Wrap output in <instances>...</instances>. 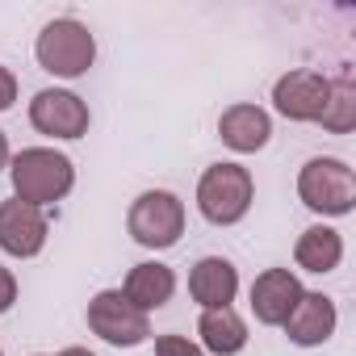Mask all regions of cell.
Listing matches in <instances>:
<instances>
[{"label":"cell","mask_w":356,"mask_h":356,"mask_svg":"<svg viewBox=\"0 0 356 356\" xmlns=\"http://www.w3.org/2000/svg\"><path fill=\"white\" fill-rule=\"evenodd\" d=\"M9 176H13V197L42 210L72 193L76 163L55 147H26L22 155L9 159Z\"/></svg>","instance_id":"6da1fadb"},{"label":"cell","mask_w":356,"mask_h":356,"mask_svg":"<svg viewBox=\"0 0 356 356\" xmlns=\"http://www.w3.org/2000/svg\"><path fill=\"white\" fill-rule=\"evenodd\" d=\"M252 197H256V185L243 163H210L197 181V210L214 227L243 222L252 210Z\"/></svg>","instance_id":"7a4b0ae2"},{"label":"cell","mask_w":356,"mask_h":356,"mask_svg":"<svg viewBox=\"0 0 356 356\" xmlns=\"http://www.w3.org/2000/svg\"><path fill=\"white\" fill-rule=\"evenodd\" d=\"M298 197H302L306 210H314L323 218H343L356 206V176L335 155L306 159L302 172H298Z\"/></svg>","instance_id":"3957f363"},{"label":"cell","mask_w":356,"mask_h":356,"mask_svg":"<svg viewBox=\"0 0 356 356\" xmlns=\"http://www.w3.org/2000/svg\"><path fill=\"white\" fill-rule=\"evenodd\" d=\"M34 59H38L42 72H51V76H59V80H76V76H84V72L92 67V59H97V38L88 34L84 22H76V17H55V22L42 26V34H38V42H34Z\"/></svg>","instance_id":"277c9868"},{"label":"cell","mask_w":356,"mask_h":356,"mask_svg":"<svg viewBox=\"0 0 356 356\" xmlns=\"http://www.w3.org/2000/svg\"><path fill=\"white\" fill-rule=\"evenodd\" d=\"M126 231L138 248L163 252L172 243H181L185 235V202L168 193V189H147L134 197L130 214H126Z\"/></svg>","instance_id":"5b68a950"},{"label":"cell","mask_w":356,"mask_h":356,"mask_svg":"<svg viewBox=\"0 0 356 356\" xmlns=\"http://www.w3.org/2000/svg\"><path fill=\"white\" fill-rule=\"evenodd\" d=\"M88 331L113 348H134L151 335V318L138 306H130L122 289H101L88 302Z\"/></svg>","instance_id":"8992f818"},{"label":"cell","mask_w":356,"mask_h":356,"mask_svg":"<svg viewBox=\"0 0 356 356\" xmlns=\"http://www.w3.org/2000/svg\"><path fill=\"white\" fill-rule=\"evenodd\" d=\"M30 122L38 134H51V138H84L88 134V105L67 88H42L30 101Z\"/></svg>","instance_id":"52a82bcc"},{"label":"cell","mask_w":356,"mask_h":356,"mask_svg":"<svg viewBox=\"0 0 356 356\" xmlns=\"http://www.w3.org/2000/svg\"><path fill=\"white\" fill-rule=\"evenodd\" d=\"M327 92H331V80L323 72L298 67V72H285L273 84V105L289 122H318L323 118V105H327Z\"/></svg>","instance_id":"ba28073f"},{"label":"cell","mask_w":356,"mask_h":356,"mask_svg":"<svg viewBox=\"0 0 356 356\" xmlns=\"http://www.w3.org/2000/svg\"><path fill=\"white\" fill-rule=\"evenodd\" d=\"M47 235H51V222L38 206H26V202H0V252H9L17 260H34L42 248H47Z\"/></svg>","instance_id":"9c48e42d"},{"label":"cell","mask_w":356,"mask_h":356,"mask_svg":"<svg viewBox=\"0 0 356 356\" xmlns=\"http://www.w3.org/2000/svg\"><path fill=\"white\" fill-rule=\"evenodd\" d=\"M302 293L306 289H302V281L289 268H264L252 281V314H256V323L285 327V318L293 314V306H298Z\"/></svg>","instance_id":"30bf717a"},{"label":"cell","mask_w":356,"mask_h":356,"mask_svg":"<svg viewBox=\"0 0 356 356\" xmlns=\"http://www.w3.org/2000/svg\"><path fill=\"white\" fill-rule=\"evenodd\" d=\"M239 293V268L222 256H206L193 264L189 273V298L202 306V310H222L231 306Z\"/></svg>","instance_id":"8fae6325"},{"label":"cell","mask_w":356,"mask_h":356,"mask_svg":"<svg viewBox=\"0 0 356 356\" xmlns=\"http://www.w3.org/2000/svg\"><path fill=\"white\" fill-rule=\"evenodd\" d=\"M335 323H339V314H335V302L327 293H302L293 314L285 318V335L298 348H318L335 335Z\"/></svg>","instance_id":"7c38bea8"},{"label":"cell","mask_w":356,"mask_h":356,"mask_svg":"<svg viewBox=\"0 0 356 356\" xmlns=\"http://www.w3.org/2000/svg\"><path fill=\"white\" fill-rule=\"evenodd\" d=\"M218 138H222L231 151L252 155V151L268 147V138H273V118H268L260 105L239 101V105L222 109V118H218Z\"/></svg>","instance_id":"4fadbf2b"},{"label":"cell","mask_w":356,"mask_h":356,"mask_svg":"<svg viewBox=\"0 0 356 356\" xmlns=\"http://www.w3.org/2000/svg\"><path fill=\"white\" fill-rule=\"evenodd\" d=\"M122 293H126L130 306H138L143 314H151V310H159V306L172 302V293H176V273H172L168 264H159V260H143V264H134V268L126 273Z\"/></svg>","instance_id":"5bb4252c"},{"label":"cell","mask_w":356,"mask_h":356,"mask_svg":"<svg viewBox=\"0 0 356 356\" xmlns=\"http://www.w3.org/2000/svg\"><path fill=\"white\" fill-rule=\"evenodd\" d=\"M197 335H202V352H214V356H239L248 348V323L239 318L235 306L202 310Z\"/></svg>","instance_id":"9a60e30c"},{"label":"cell","mask_w":356,"mask_h":356,"mask_svg":"<svg viewBox=\"0 0 356 356\" xmlns=\"http://www.w3.org/2000/svg\"><path fill=\"white\" fill-rule=\"evenodd\" d=\"M293 260H298V268H306V273H335L339 268V260H343V235L335 231V227H306L302 235H298V243H293Z\"/></svg>","instance_id":"2e32d148"},{"label":"cell","mask_w":356,"mask_h":356,"mask_svg":"<svg viewBox=\"0 0 356 356\" xmlns=\"http://www.w3.org/2000/svg\"><path fill=\"white\" fill-rule=\"evenodd\" d=\"M318 126L331 130V134H348L356 126V84L348 76L343 80H331V92H327V105H323Z\"/></svg>","instance_id":"e0dca14e"},{"label":"cell","mask_w":356,"mask_h":356,"mask_svg":"<svg viewBox=\"0 0 356 356\" xmlns=\"http://www.w3.org/2000/svg\"><path fill=\"white\" fill-rule=\"evenodd\" d=\"M155 356H206V352L189 335H159L155 339Z\"/></svg>","instance_id":"ac0fdd59"},{"label":"cell","mask_w":356,"mask_h":356,"mask_svg":"<svg viewBox=\"0 0 356 356\" xmlns=\"http://www.w3.org/2000/svg\"><path fill=\"white\" fill-rule=\"evenodd\" d=\"M13 302H17V277L0 264V314L5 310H13Z\"/></svg>","instance_id":"d6986e66"},{"label":"cell","mask_w":356,"mask_h":356,"mask_svg":"<svg viewBox=\"0 0 356 356\" xmlns=\"http://www.w3.org/2000/svg\"><path fill=\"white\" fill-rule=\"evenodd\" d=\"M13 101H17V76L9 67H0V113L13 109Z\"/></svg>","instance_id":"ffe728a7"},{"label":"cell","mask_w":356,"mask_h":356,"mask_svg":"<svg viewBox=\"0 0 356 356\" xmlns=\"http://www.w3.org/2000/svg\"><path fill=\"white\" fill-rule=\"evenodd\" d=\"M9 159H13L9 155V138H5V130H0V168H9Z\"/></svg>","instance_id":"44dd1931"},{"label":"cell","mask_w":356,"mask_h":356,"mask_svg":"<svg viewBox=\"0 0 356 356\" xmlns=\"http://www.w3.org/2000/svg\"><path fill=\"white\" fill-rule=\"evenodd\" d=\"M59 356H97V352H88V348H63Z\"/></svg>","instance_id":"7402d4cb"},{"label":"cell","mask_w":356,"mask_h":356,"mask_svg":"<svg viewBox=\"0 0 356 356\" xmlns=\"http://www.w3.org/2000/svg\"><path fill=\"white\" fill-rule=\"evenodd\" d=\"M0 356H5V348H0Z\"/></svg>","instance_id":"603a6c76"}]
</instances>
